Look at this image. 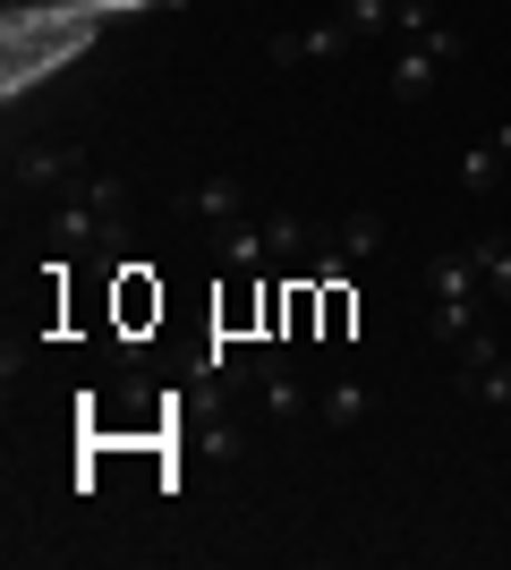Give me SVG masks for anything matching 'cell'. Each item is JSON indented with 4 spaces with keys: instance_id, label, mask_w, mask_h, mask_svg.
Returning a JSON list of instances; mask_svg holds the SVG:
<instances>
[{
    "instance_id": "8992f818",
    "label": "cell",
    "mask_w": 511,
    "mask_h": 570,
    "mask_svg": "<svg viewBox=\"0 0 511 570\" xmlns=\"http://www.w3.org/2000/svg\"><path fill=\"white\" fill-rule=\"evenodd\" d=\"M435 77H443L435 51H426V43H401V51H392V77H384V86H392V102H401V111H417V102L435 95Z\"/></svg>"
},
{
    "instance_id": "6da1fadb",
    "label": "cell",
    "mask_w": 511,
    "mask_h": 570,
    "mask_svg": "<svg viewBox=\"0 0 511 570\" xmlns=\"http://www.w3.org/2000/svg\"><path fill=\"white\" fill-rule=\"evenodd\" d=\"M120 222H128V179H120V170H77L69 188L43 205L51 256H95V247H111Z\"/></svg>"
},
{
    "instance_id": "5b68a950",
    "label": "cell",
    "mask_w": 511,
    "mask_h": 570,
    "mask_svg": "<svg viewBox=\"0 0 511 570\" xmlns=\"http://www.w3.org/2000/svg\"><path fill=\"white\" fill-rule=\"evenodd\" d=\"M256 401H265V417H307L316 392L291 375V357H282V350H256Z\"/></svg>"
},
{
    "instance_id": "277c9868",
    "label": "cell",
    "mask_w": 511,
    "mask_h": 570,
    "mask_svg": "<svg viewBox=\"0 0 511 570\" xmlns=\"http://www.w3.org/2000/svg\"><path fill=\"white\" fill-rule=\"evenodd\" d=\"M170 214L205 222V230H230V222H247V179H230V170H214V179H188V188L170 196Z\"/></svg>"
},
{
    "instance_id": "52a82bcc",
    "label": "cell",
    "mask_w": 511,
    "mask_h": 570,
    "mask_svg": "<svg viewBox=\"0 0 511 570\" xmlns=\"http://www.w3.org/2000/svg\"><path fill=\"white\" fill-rule=\"evenodd\" d=\"M426 298H487V273H478V256H469V247H443V256H426Z\"/></svg>"
},
{
    "instance_id": "30bf717a",
    "label": "cell",
    "mask_w": 511,
    "mask_h": 570,
    "mask_svg": "<svg viewBox=\"0 0 511 570\" xmlns=\"http://www.w3.org/2000/svg\"><path fill=\"white\" fill-rule=\"evenodd\" d=\"M478 324H494V298H426V333L452 341V350H461Z\"/></svg>"
},
{
    "instance_id": "4fadbf2b",
    "label": "cell",
    "mask_w": 511,
    "mask_h": 570,
    "mask_svg": "<svg viewBox=\"0 0 511 570\" xmlns=\"http://www.w3.org/2000/svg\"><path fill=\"white\" fill-rule=\"evenodd\" d=\"M469 256H478V273H487V298H494V315H503V307H511V230H503V238L487 230Z\"/></svg>"
},
{
    "instance_id": "e0dca14e",
    "label": "cell",
    "mask_w": 511,
    "mask_h": 570,
    "mask_svg": "<svg viewBox=\"0 0 511 570\" xmlns=\"http://www.w3.org/2000/svg\"><path fill=\"white\" fill-rule=\"evenodd\" d=\"M487 357H503V333H494V324H478V333L461 341V366H487Z\"/></svg>"
},
{
    "instance_id": "5bb4252c",
    "label": "cell",
    "mask_w": 511,
    "mask_h": 570,
    "mask_svg": "<svg viewBox=\"0 0 511 570\" xmlns=\"http://www.w3.org/2000/svg\"><path fill=\"white\" fill-rule=\"evenodd\" d=\"M461 392L478 409H511V357H487V366H461Z\"/></svg>"
},
{
    "instance_id": "3957f363",
    "label": "cell",
    "mask_w": 511,
    "mask_h": 570,
    "mask_svg": "<svg viewBox=\"0 0 511 570\" xmlns=\"http://www.w3.org/2000/svg\"><path fill=\"white\" fill-rule=\"evenodd\" d=\"M77 170H86V145H18V154H9V179H18L26 196H60L77 179Z\"/></svg>"
},
{
    "instance_id": "7c38bea8",
    "label": "cell",
    "mask_w": 511,
    "mask_h": 570,
    "mask_svg": "<svg viewBox=\"0 0 511 570\" xmlns=\"http://www.w3.org/2000/svg\"><path fill=\"white\" fill-rule=\"evenodd\" d=\"M366 409H375V392H366L358 375H341V383H324V392H316V417H324V426H358Z\"/></svg>"
},
{
    "instance_id": "2e32d148",
    "label": "cell",
    "mask_w": 511,
    "mask_h": 570,
    "mask_svg": "<svg viewBox=\"0 0 511 570\" xmlns=\"http://www.w3.org/2000/svg\"><path fill=\"white\" fill-rule=\"evenodd\" d=\"M417 43H426V51L443 60V69H452V60H461V26H452V18H435L426 35H417Z\"/></svg>"
},
{
    "instance_id": "8fae6325",
    "label": "cell",
    "mask_w": 511,
    "mask_h": 570,
    "mask_svg": "<svg viewBox=\"0 0 511 570\" xmlns=\"http://www.w3.org/2000/svg\"><path fill=\"white\" fill-rule=\"evenodd\" d=\"M214 256L230 264V273H265V264H273V247H265V214H247V222H230V230H214Z\"/></svg>"
},
{
    "instance_id": "ba28073f",
    "label": "cell",
    "mask_w": 511,
    "mask_h": 570,
    "mask_svg": "<svg viewBox=\"0 0 511 570\" xmlns=\"http://www.w3.org/2000/svg\"><path fill=\"white\" fill-rule=\"evenodd\" d=\"M324 238H333V247H341L350 264H366V256H384V247H392V222L375 214V205H358V214H341Z\"/></svg>"
},
{
    "instance_id": "9c48e42d",
    "label": "cell",
    "mask_w": 511,
    "mask_h": 570,
    "mask_svg": "<svg viewBox=\"0 0 511 570\" xmlns=\"http://www.w3.org/2000/svg\"><path fill=\"white\" fill-rule=\"evenodd\" d=\"M503 170H511V119L494 128V137H478V145L461 154V196H487Z\"/></svg>"
},
{
    "instance_id": "7a4b0ae2",
    "label": "cell",
    "mask_w": 511,
    "mask_h": 570,
    "mask_svg": "<svg viewBox=\"0 0 511 570\" xmlns=\"http://www.w3.org/2000/svg\"><path fill=\"white\" fill-rule=\"evenodd\" d=\"M273 69H324V60H350L358 51V35L341 18H316V26H291V35H273Z\"/></svg>"
},
{
    "instance_id": "ac0fdd59",
    "label": "cell",
    "mask_w": 511,
    "mask_h": 570,
    "mask_svg": "<svg viewBox=\"0 0 511 570\" xmlns=\"http://www.w3.org/2000/svg\"><path fill=\"white\" fill-rule=\"evenodd\" d=\"M503 333H511V307H503Z\"/></svg>"
},
{
    "instance_id": "9a60e30c",
    "label": "cell",
    "mask_w": 511,
    "mask_h": 570,
    "mask_svg": "<svg viewBox=\"0 0 511 570\" xmlns=\"http://www.w3.org/2000/svg\"><path fill=\"white\" fill-rule=\"evenodd\" d=\"M333 18L366 43V35H384V26H392V0H333Z\"/></svg>"
}]
</instances>
